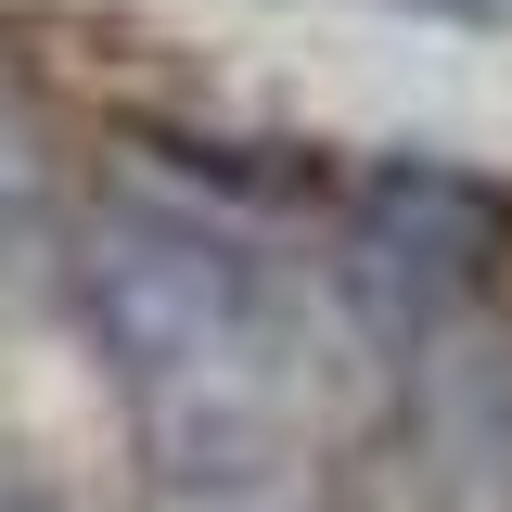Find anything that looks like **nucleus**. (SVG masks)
Returning a JSON list of instances; mask_svg holds the SVG:
<instances>
[{
  "instance_id": "39448f33",
  "label": "nucleus",
  "mask_w": 512,
  "mask_h": 512,
  "mask_svg": "<svg viewBox=\"0 0 512 512\" xmlns=\"http://www.w3.org/2000/svg\"><path fill=\"white\" fill-rule=\"evenodd\" d=\"M384 13H410V26H512V0H384Z\"/></svg>"
},
{
  "instance_id": "f03ea898",
  "label": "nucleus",
  "mask_w": 512,
  "mask_h": 512,
  "mask_svg": "<svg viewBox=\"0 0 512 512\" xmlns=\"http://www.w3.org/2000/svg\"><path fill=\"white\" fill-rule=\"evenodd\" d=\"M500 244H512V205L487 180H461L436 154H397L346 192V295L372 333L423 346V333H461L500 282Z\"/></svg>"
},
{
  "instance_id": "f257e3e1",
  "label": "nucleus",
  "mask_w": 512,
  "mask_h": 512,
  "mask_svg": "<svg viewBox=\"0 0 512 512\" xmlns=\"http://www.w3.org/2000/svg\"><path fill=\"white\" fill-rule=\"evenodd\" d=\"M77 295H90V333H103L116 397L167 487L282 474L295 436L320 423V333L295 308V282L244 256L231 231L116 205L77 256Z\"/></svg>"
},
{
  "instance_id": "7ed1b4c3",
  "label": "nucleus",
  "mask_w": 512,
  "mask_h": 512,
  "mask_svg": "<svg viewBox=\"0 0 512 512\" xmlns=\"http://www.w3.org/2000/svg\"><path fill=\"white\" fill-rule=\"evenodd\" d=\"M141 154H167L180 180L256 192V205H308V192H333V167H282L295 141H205V128H141Z\"/></svg>"
},
{
  "instance_id": "20e7f679",
  "label": "nucleus",
  "mask_w": 512,
  "mask_h": 512,
  "mask_svg": "<svg viewBox=\"0 0 512 512\" xmlns=\"http://www.w3.org/2000/svg\"><path fill=\"white\" fill-rule=\"evenodd\" d=\"M180 512H308V487H295V461L282 474H205V487H180Z\"/></svg>"
}]
</instances>
